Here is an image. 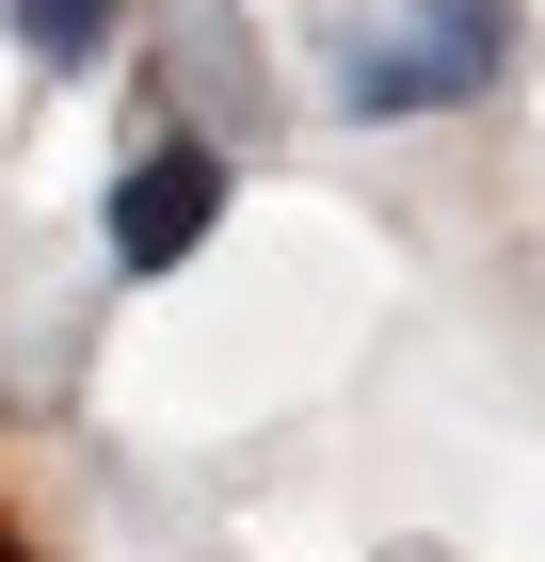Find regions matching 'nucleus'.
<instances>
[{
    "instance_id": "4",
    "label": "nucleus",
    "mask_w": 545,
    "mask_h": 562,
    "mask_svg": "<svg viewBox=\"0 0 545 562\" xmlns=\"http://www.w3.org/2000/svg\"><path fill=\"white\" fill-rule=\"evenodd\" d=\"M0 562H16V547H0Z\"/></svg>"
},
{
    "instance_id": "2",
    "label": "nucleus",
    "mask_w": 545,
    "mask_h": 562,
    "mask_svg": "<svg viewBox=\"0 0 545 562\" xmlns=\"http://www.w3.org/2000/svg\"><path fill=\"white\" fill-rule=\"evenodd\" d=\"M209 210H225V161H209V145H145V161L113 177V258L128 273H177L193 241H209Z\"/></svg>"
},
{
    "instance_id": "3",
    "label": "nucleus",
    "mask_w": 545,
    "mask_h": 562,
    "mask_svg": "<svg viewBox=\"0 0 545 562\" xmlns=\"http://www.w3.org/2000/svg\"><path fill=\"white\" fill-rule=\"evenodd\" d=\"M96 33H113V0H16V48H33V65H81Z\"/></svg>"
},
{
    "instance_id": "1",
    "label": "nucleus",
    "mask_w": 545,
    "mask_h": 562,
    "mask_svg": "<svg viewBox=\"0 0 545 562\" xmlns=\"http://www.w3.org/2000/svg\"><path fill=\"white\" fill-rule=\"evenodd\" d=\"M498 33L513 0H353L337 16V113H450V97L498 81Z\"/></svg>"
}]
</instances>
